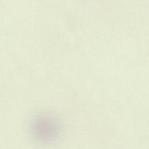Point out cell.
<instances>
[{
	"mask_svg": "<svg viewBox=\"0 0 149 149\" xmlns=\"http://www.w3.org/2000/svg\"><path fill=\"white\" fill-rule=\"evenodd\" d=\"M32 132L37 139L42 142H52L60 136L62 128L59 121L51 115L38 116L33 122Z\"/></svg>",
	"mask_w": 149,
	"mask_h": 149,
	"instance_id": "obj_1",
	"label": "cell"
}]
</instances>
